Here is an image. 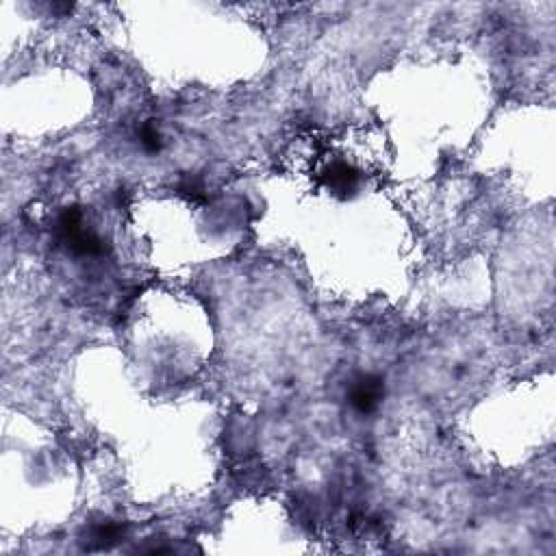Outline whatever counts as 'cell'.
I'll use <instances>...</instances> for the list:
<instances>
[{
  "mask_svg": "<svg viewBox=\"0 0 556 556\" xmlns=\"http://www.w3.org/2000/svg\"><path fill=\"white\" fill-rule=\"evenodd\" d=\"M382 398V382L374 376H366L356 380V385L350 391L352 407L361 413H370L376 409V405Z\"/></svg>",
  "mask_w": 556,
  "mask_h": 556,
  "instance_id": "obj_1",
  "label": "cell"
},
{
  "mask_svg": "<svg viewBox=\"0 0 556 556\" xmlns=\"http://www.w3.org/2000/svg\"><path fill=\"white\" fill-rule=\"evenodd\" d=\"M142 144L148 148V150H159V146H161V135L159 133L152 128V126H146L144 130H142Z\"/></svg>",
  "mask_w": 556,
  "mask_h": 556,
  "instance_id": "obj_2",
  "label": "cell"
}]
</instances>
